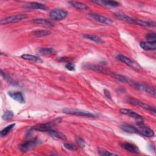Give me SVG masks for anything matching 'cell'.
Listing matches in <instances>:
<instances>
[{"instance_id": "d6a6232c", "label": "cell", "mask_w": 156, "mask_h": 156, "mask_svg": "<svg viewBox=\"0 0 156 156\" xmlns=\"http://www.w3.org/2000/svg\"><path fill=\"white\" fill-rule=\"evenodd\" d=\"M57 61L60 62L69 63L73 60V58L71 57H61L57 58Z\"/></svg>"}, {"instance_id": "9a60e30c", "label": "cell", "mask_w": 156, "mask_h": 156, "mask_svg": "<svg viewBox=\"0 0 156 156\" xmlns=\"http://www.w3.org/2000/svg\"><path fill=\"white\" fill-rule=\"evenodd\" d=\"M68 3L71 6L74 7V8H76V9H77L79 10L86 12V11H88L90 9V8L88 7V5H87V4H85V3L82 2H79V1H69Z\"/></svg>"}, {"instance_id": "ba28073f", "label": "cell", "mask_w": 156, "mask_h": 156, "mask_svg": "<svg viewBox=\"0 0 156 156\" xmlns=\"http://www.w3.org/2000/svg\"><path fill=\"white\" fill-rule=\"evenodd\" d=\"M127 101L132 104H133V105H137V106H139L140 107L144 109V110H147L149 112H151L154 115H155V113H156V111H155V108L142 101H140L138 99H133V98H129L127 99Z\"/></svg>"}, {"instance_id": "3957f363", "label": "cell", "mask_w": 156, "mask_h": 156, "mask_svg": "<svg viewBox=\"0 0 156 156\" xmlns=\"http://www.w3.org/2000/svg\"><path fill=\"white\" fill-rule=\"evenodd\" d=\"M129 84H130L133 87L140 90H143L144 91L149 94H151V95H153L154 96H155V90L154 88H153L152 87H150L149 85L144 83H140V82H134L132 80L129 81Z\"/></svg>"}, {"instance_id": "836d02e7", "label": "cell", "mask_w": 156, "mask_h": 156, "mask_svg": "<svg viewBox=\"0 0 156 156\" xmlns=\"http://www.w3.org/2000/svg\"><path fill=\"white\" fill-rule=\"evenodd\" d=\"M64 147L66 149H68V150L73 151H76L77 149V147L75 146H74V145H73V144H71L70 143H65L64 144Z\"/></svg>"}, {"instance_id": "83f0119b", "label": "cell", "mask_w": 156, "mask_h": 156, "mask_svg": "<svg viewBox=\"0 0 156 156\" xmlns=\"http://www.w3.org/2000/svg\"><path fill=\"white\" fill-rule=\"evenodd\" d=\"M98 153L100 155H102V156H111V155H117L118 154H115V153H112V152H110L104 149H101V148H99L98 149Z\"/></svg>"}, {"instance_id": "6da1fadb", "label": "cell", "mask_w": 156, "mask_h": 156, "mask_svg": "<svg viewBox=\"0 0 156 156\" xmlns=\"http://www.w3.org/2000/svg\"><path fill=\"white\" fill-rule=\"evenodd\" d=\"M116 16L120 20L125 21L126 23L132 24H136V25H140L142 26H149V27H153L155 26V23L153 21H144L140 20H136L126 15L122 14V13H117L116 15Z\"/></svg>"}, {"instance_id": "5bb4252c", "label": "cell", "mask_w": 156, "mask_h": 156, "mask_svg": "<svg viewBox=\"0 0 156 156\" xmlns=\"http://www.w3.org/2000/svg\"><path fill=\"white\" fill-rule=\"evenodd\" d=\"M24 7L26 8L30 9H40V10H47V7L44 4L40 2H28L24 5Z\"/></svg>"}, {"instance_id": "d6986e66", "label": "cell", "mask_w": 156, "mask_h": 156, "mask_svg": "<svg viewBox=\"0 0 156 156\" xmlns=\"http://www.w3.org/2000/svg\"><path fill=\"white\" fill-rule=\"evenodd\" d=\"M120 128L123 131L129 133H139L138 130L136 127L129 124H122L120 126Z\"/></svg>"}, {"instance_id": "484cf974", "label": "cell", "mask_w": 156, "mask_h": 156, "mask_svg": "<svg viewBox=\"0 0 156 156\" xmlns=\"http://www.w3.org/2000/svg\"><path fill=\"white\" fill-rule=\"evenodd\" d=\"M112 76L116 79L118 80L119 81H120L122 83H129V82L130 81V79L128 77H127L121 75V74H118L116 73H112Z\"/></svg>"}, {"instance_id": "30bf717a", "label": "cell", "mask_w": 156, "mask_h": 156, "mask_svg": "<svg viewBox=\"0 0 156 156\" xmlns=\"http://www.w3.org/2000/svg\"><path fill=\"white\" fill-rule=\"evenodd\" d=\"M87 18L91 20L98 21L101 23L107 24V25H110L112 23H113V21L111 19H110L107 17H105L104 16L101 15L99 14L90 13L87 15Z\"/></svg>"}, {"instance_id": "7c38bea8", "label": "cell", "mask_w": 156, "mask_h": 156, "mask_svg": "<svg viewBox=\"0 0 156 156\" xmlns=\"http://www.w3.org/2000/svg\"><path fill=\"white\" fill-rule=\"evenodd\" d=\"M120 145L122 148H124L125 150H127L130 152L134 153V154L140 153V150L138 148V147L132 143H121Z\"/></svg>"}, {"instance_id": "277c9868", "label": "cell", "mask_w": 156, "mask_h": 156, "mask_svg": "<svg viewBox=\"0 0 156 156\" xmlns=\"http://www.w3.org/2000/svg\"><path fill=\"white\" fill-rule=\"evenodd\" d=\"M116 58L119 61L126 63L127 65H128L129 66L131 67L132 68H133V69H135L136 71H139V70L141 69V67L136 62H135V60H133L124 55L119 54L116 57Z\"/></svg>"}, {"instance_id": "7a4b0ae2", "label": "cell", "mask_w": 156, "mask_h": 156, "mask_svg": "<svg viewBox=\"0 0 156 156\" xmlns=\"http://www.w3.org/2000/svg\"><path fill=\"white\" fill-rule=\"evenodd\" d=\"M63 112L66 114L71 115H76L79 116H85V117H89V118H96V115L85 110H77V109H73V108H66L63 109Z\"/></svg>"}, {"instance_id": "e0dca14e", "label": "cell", "mask_w": 156, "mask_h": 156, "mask_svg": "<svg viewBox=\"0 0 156 156\" xmlns=\"http://www.w3.org/2000/svg\"><path fill=\"white\" fill-rule=\"evenodd\" d=\"M9 95L14 100L18 102L21 104L25 103V99L23 95V94L20 91L15 92H9Z\"/></svg>"}, {"instance_id": "8992f818", "label": "cell", "mask_w": 156, "mask_h": 156, "mask_svg": "<svg viewBox=\"0 0 156 156\" xmlns=\"http://www.w3.org/2000/svg\"><path fill=\"white\" fill-rule=\"evenodd\" d=\"M28 17L27 14H18L15 15H12L10 16H8L4 19L1 20V24L2 25L10 24V23H14L19 22L24 19H26Z\"/></svg>"}, {"instance_id": "cb8c5ba5", "label": "cell", "mask_w": 156, "mask_h": 156, "mask_svg": "<svg viewBox=\"0 0 156 156\" xmlns=\"http://www.w3.org/2000/svg\"><path fill=\"white\" fill-rule=\"evenodd\" d=\"M21 57L24 60H29V61H32V62H42V60L37 56L31 55V54H23L21 55Z\"/></svg>"}, {"instance_id": "d4e9b609", "label": "cell", "mask_w": 156, "mask_h": 156, "mask_svg": "<svg viewBox=\"0 0 156 156\" xmlns=\"http://www.w3.org/2000/svg\"><path fill=\"white\" fill-rule=\"evenodd\" d=\"M83 38H85L86 39H88V40H89L90 41H94V42H95L96 43L101 44V43H103V41L99 37H98L97 35H95L85 34V35H83Z\"/></svg>"}, {"instance_id": "d590c367", "label": "cell", "mask_w": 156, "mask_h": 156, "mask_svg": "<svg viewBox=\"0 0 156 156\" xmlns=\"http://www.w3.org/2000/svg\"><path fill=\"white\" fill-rule=\"evenodd\" d=\"M104 94H105V96H106V98H108V99H112V98H112L111 94H110V91H109L108 90L104 89Z\"/></svg>"}, {"instance_id": "f1b7e54d", "label": "cell", "mask_w": 156, "mask_h": 156, "mask_svg": "<svg viewBox=\"0 0 156 156\" xmlns=\"http://www.w3.org/2000/svg\"><path fill=\"white\" fill-rule=\"evenodd\" d=\"M13 116V112L11 110L5 111L2 116V118L4 120H9L11 119Z\"/></svg>"}, {"instance_id": "4dcf8cb0", "label": "cell", "mask_w": 156, "mask_h": 156, "mask_svg": "<svg viewBox=\"0 0 156 156\" xmlns=\"http://www.w3.org/2000/svg\"><path fill=\"white\" fill-rule=\"evenodd\" d=\"M76 143H77V145L79 146V147L83 148L85 147V141L82 138H80L79 136L76 137Z\"/></svg>"}, {"instance_id": "1f68e13d", "label": "cell", "mask_w": 156, "mask_h": 156, "mask_svg": "<svg viewBox=\"0 0 156 156\" xmlns=\"http://www.w3.org/2000/svg\"><path fill=\"white\" fill-rule=\"evenodd\" d=\"M146 40L147 41L149 42H155L156 41V36H155V33H151L148 34L146 36Z\"/></svg>"}, {"instance_id": "4316f807", "label": "cell", "mask_w": 156, "mask_h": 156, "mask_svg": "<svg viewBox=\"0 0 156 156\" xmlns=\"http://www.w3.org/2000/svg\"><path fill=\"white\" fill-rule=\"evenodd\" d=\"M15 124L13 123V124H11L10 125L6 126L5 128H4L0 133L1 137H4V136H6L12 130V129L15 127Z\"/></svg>"}, {"instance_id": "e575fe53", "label": "cell", "mask_w": 156, "mask_h": 156, "mask_svg": "<svg viewBox=\"0 0 156 156\" xmlns=\"http://www.w3.org/2000/svg\"><path fill=\"white\" fill-rule=\"evenodd\" d=\"M65 68L69 71H74L75 69V65L71 62L67 63L65 65Z\"/></svg>"}, {"instance_id": "44dd1931", "label": "cell", "mask_w": 156, "mask_h": 156, "mask_svg": "<svg viewBox=\"0 0 156 156\" xmlns=\"http://www.w3.org/2000/svg\"><path fill=\"white\" fill-rule=\"evenodd\" d=\"M48 133L52 136L53 138H57V139H60V140H65L66 139V136L62 133L60 132H58L56 130L52 129V128H51L48 131Z\"/></svg>"}, {"instance_id": "9c48e42d", "label": "cell", "mask_w": 156, "mask_h": 156, "mask_svg": "<svg viewBox=\"0 0 156 156\" xmlns=\"http://www.w3.org/2000/svg\"><path fill=\"white\" fill-rule=\"evenodd\" d=\"M40 140L38 138H34L26 142H24L21 144L20 148L23 152H26L34 148L40 143Z\"/></svg>"}, {"instance_id": "2e32d148", "label": "cell", "mask_w": 156, "mask_h": 156, "mask_svg": "<svg viewBox=\"0 0 156 156\" xmlns=\"http://www.w3.org/2000/svg\"><path fill=\"white\" fill-rule=\"evenodd\" d=\"M51 128V124L50 122L43 123V124H38L34 126H32L30 129L40 131V132H48V131Z\"/></svg>"}, {"instance_id": "52a82bcc", "label": "cell", "mask_w": 156, "mask_h": 156, "mask_svg": "<svg viewBox=\"0 0 156 156\" xmlns=\"http://www.w3.org/2000/svg\"><path fill=\"white\" fill-rule=\"evenodd\" d=\"M119 112L121 113L123 115H125L134 118L136 122V124H143V122H144L143 118L141 115L138 114L136 112L127 108H121L119 110Z\"/></svg>"}, {"instance_id": "8fae6325", "label": "cell", "mask_w": 156, "mask_h": 156, "mask_svg": "<svg viewBox=\"0 0 156 156\" xmlns=\"http://www.w3.org/2000/svg\"><path fill=\"white\" fill-rule=\"evenodd\" d=\"M139 133L141 134L142 135L147 137H152L154 136V131L149 127L147 126H144L141 124H137V127Z\"/></svg>"}, {"instance_id": "603a6c76", "label": "cell", "mask_w": 156, "mask_h": 156, "mask_svg": "<svg viewBox=\"0 0 156 156\" xmlns=\"http://www.w3.org/2000/svg\"><path fill=\"white\" fill-rule=\"evenodd\" d=\"M51 34V31L48 30H36L32 32V34L36 37H41L49 35Z\"/></svg>"}, {"instance_id": "4fadbf2b", "label": "cell", "mask_w": 156, "mask_h": 156, "mask_svg": "<svg viewBox=\"0 0 156 156\" xmlns=\"http://www.w3.org/2000/svg\"><path fill=\"white\" fill-rule=\"evenodd\" d=\"M93 2L99 4L102 6H106V7H118L119 6L120 4L115 1H103V0H95V1H92Z\"/></svg>"}, {"instance_id": "5b68a950", "label": "cell", "mask_w": 156, "mask_h": 156, "mask_svg": "<svg viewBox=\"0 0 156 156\" xmlns=\"http://www.w3.org/2000/svg\"><path fill=\"white\" fill-rule=\"evenodd\" d=\"M67 12L62 9H55L51 10L49 13V17L54 21H61L66 18Z\"/></svg>"}, {"instance_id": "f546056e", "label": "cell", "mask_w": 156, "mask_h": 156, "mask_svg": "<svg viewBox=\"0 0 156 156\" xmlns=\"http://www.w3.org/2000/svg\"><path fill=\"white\" fill-rule=\"evenodd\" d=\"M1 76L4 77V79H5L7 81H8L10 83H12V84L15 83V80L12 77H10L7 73L4 72L2 70H1Z\"/></svg>"}, {"instance_id": "ac0fdd59", "label": "cell", "mask_w": 156, "mask_h": 156, "mask_svg": "<svg viewBox=\"0 0 156 156\" xmlns=\"http://www.w3.org/2000/svg\"><path fill=\"white\" fill-rule=\"evenodd\" d=\"M140 47L146 51H155L156 49V42L143 41L140 44Z\"/></svg>"}, {"instance_id": "ffe728a7", "label": "cell", "mask_w": 156, "mask_h": 156, "mask_svg": "<svg viewBox=\"0 0 156 156\" xmlns=\"http://www.w3.org/2000/svg\"><path fill=\"white\" fill-rule=\"evenodd\" d=\"M38 54L40 55H52L55 54V51L53 48H40L38 51Z\"/></svg>"}, {"instance_id": "7402d4cb", "label": "cell", "mask_w": 156, "mask_h": 156, "mask_svg": "<svg viewBox=\"0 0 156 156\" xmlns=\"http://www.w3.org/2000/svg\"><path fill=\"white\" fill-rule=\"evenodd\" d=\"M33 23L37 24L46 26V27H52L54 25L49 20H47L46 19H43V18H38V19H35L33 20Z\"/></svg>"}]
</instances>
